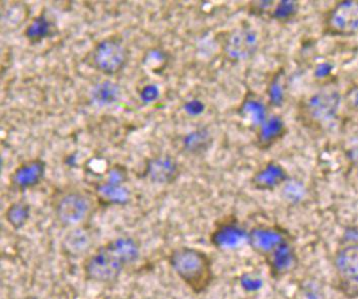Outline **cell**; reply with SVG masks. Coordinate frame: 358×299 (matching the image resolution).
<instances>
[{"label": "cell", "mask_w": 358, "mask_h": 299, "mask_svg": "<svg viewBox=\"0 0 358 299\" xmlns=\"http://www.w3.org/2000/svg\"><path fill=\"white\" fill-rule=\"evenodd\" d=\"M139 256L141 247L134 238H114L85 258L83 275L87 280L98 284L114 283L128 267L138 260Z\"/></svg>", "instance_id": "1"}, {"label": "cell", "mask_w": 358, "mask_h": 299, "mask_svg": "<svg viewBox=\"0 0 358 299\" xmlns=\"http://www.w3.org/2000/svg\"><path fill=\"white\" fill-rule=\"evenodd\" d=\"M324 31L332 36H353L358 33V1H339L326 13Z\"/></svg>", "instance_id": "8"}, {"label": "cell", "mask_w": 358, "mask_h": 299, "mask_svg": "<svg viewBox=\"0 0 358 299\" xmlns=\"http://www.w3.org/2000/svg\"><path fill=\"white\" fill-rule=\"evenodd\" d=\"M92 96L96 103L110 105L120 98V87L113 82H102L94 87Z\"/></svg>", "instance_id": "13"}, {"label": "cell", "mask_w": 358, "mask_h": 299, "mask_svg": "<svg viewBox=\"0 0 358 299\" xmlns=\"http://www.w3.org/2000/svg\"><path fill=\"white\" fill-rule=\"evenodd\" d=\"M338 287L348 298H358V244L348 245L337 251L334 258Z\"/></svg>", "instance_id": "7"}, {"label": "cell", "mask_w": 358, "mask_h": 299, "mask_svg": "<svg viewBox=\"0 0 358 299\" xmlns=\"http://www.w3.org/2000/svg\"><path fill=\"white\" fill-rule=\"evenodd\" d=\"M129 57V49L123 40L117 36H110L92 47L85 58V62L98 73L115 75L125 68Z\"/></svg>", "instance_id": "4"}, {"label": "cell", "mask_w": 358, "mask_h": 299, "mask_svg": "<svg viewBox=\"0 0 358 299\" xmlns=\"http://www.w3.org/2000/svg\"><path fill=\"white\" fill-rule=\"evenodd\" d=\"M6 217L11 226L20 228L26 224L30 217V206L24 202L11 204L6 211Z\"/></svg>", "instance_id": "14"}, {"label": "cell", "mask_w": 358, "mask_h": 299, "mask_svg": "<svg viewBox=\"0 0 358 299\" xmlns=\"http://www.w3.org/2000/svg\"><path fill=\"white\" fill-rule=\"evenodd\" d=\"M349 159H350V161H352L355 165L358 166V145H355V147L350 150Z\"/></svg>", "instance_id": "16"}, {"label": "cell", "mask_w": 358, "mask_h": 299, "mask_svg": "<svg viewBox=\"0 0 358 299\" xmlns=\"http://www.w3.org/2000/svg\"><path fill=\"white\" fill-rule=\"evenodd\" d=\"M179 166L170 155H157L148 159L144 170V177L159 185L173 183L179 175Z\"/></svg>", "instance_id": "10"}, {"label": "cell", "mask_w": 358, "mask_h": 299, "mask_svg": "<svg viewBox=\"0 0 358 299\" xmlns=\"http://www.w3.org/2000/svg\"><path fill=\"white\" fill-rule=\"evenodd\" d=\"M52 24L45 15L35 17L29 24L26 30V37L34 43L41 42L42 40L50 37Z\"/></svg>", "instance_id": "12"}, {"label": "cell", "mask_w": 358, "mask_h": 299, "mask_svg": "<svg viewBox=\"0 0 358 299\" xmlns=\"http://www.w3.org/2000/svg\"><path fill=\"white\" fill-rule=\"evenodd\" d=\"M45 170L46 163L43 159H29L15 168L10 175V185L17 191L28 190L41 183Z\"/></svg>", "instance_id": "9"}, {"label": "cell", "mask_w": 358, "mask_h": 299, "mask_svg": "<svg viewBox=\"0 0 358 299\" xmlns=\"http://www.w3.org/2000/svg\"><path fill=\"white\" fill-rule=\"evenodd\" d=\"M345 100L349 109L358 112V87L348 92Z\"/></svg>", "instance_id": "15"}, {"label": "cell", "mask_w": 358, "mask_h": 299, "mask_svg": "<svg viewBox=\"0 0 358 299\" xmlns=\"http://www.w3.org/2000/svg\"><path fill=\"white\" fill-rule=\"evenodd\" d=\"M249 242L264 258L273 277H283L296 264L292 238L280 227H257L250 233Z\"/></svg>", "instance_id": "2"}, {"label": "cell", "mask_w": 358, "mask_h": 299, "mask_svg": "<svg viewBox=\"0 0 358 299\" xmlns=\"http://www.w3.org/2000/svg\"><path fill=\"white\" fill-rule=\"evenodd\" d=\"M92 201L89 195L80 191L63 194L54 206V213L58 221L67 227L82 226L91 215Z\"/></svg>", "instance_id": "6"}, {"label": "cell", "mask_w": 358, "mask_h": 299, "mask_svg": "<svg viewBox=\"0 0 358 299\" xmlns=\"http://www.w3.org/2000/svg\"><path fill=\"white\" fill-rule=\"evenodd\" d=\"M96 194L106 204H124L129 201V191L116 183L99 186Z\"/></svg>", "instance_id": "11"}, {"label": "cell", "mask_w": 358, "mask_h": 299, "mask_svg": "<svg viewBox=\"0 0 358 299\" xmlns=\"http://www.w3.org/2000/svg\"><path fill=\"white\" fill-rule=\"evenodd\" d=\"M168 262L176 275L194 293L206 291L215 278L213 261L201 249L179 247L171 251Z\"/></svg>", "instance_id": "3"}, {"label": "cell", "mask_w": 358, "mask_h": 299, "mask_svg": "<svg viewBox=\"0 0 358 299\" xmlns=\"http://www.w3.org/2000/svg\"><path fill=\"white\" fill-rule=\"evenodd\" d=\"M341 96L336 89H323L303 99L299 105V116L307 127H319L330 122L338 111Z\"/></svg>", "instance_id": "5"}]
</instances>
